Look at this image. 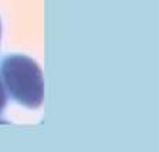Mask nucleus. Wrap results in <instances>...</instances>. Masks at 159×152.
I'll list each match as a JSON object with an SVG mask.
<instances>
[{"label": "nucleus", "mask_w": 159, "mask_h": 152, "mask_svg": "<svg viewBox=\"0 0 159 152\" xmlns=\"http://www.w3.org/2000/svg\"><path fill=\"white\" fill-rule=\"evenodd\" d=\"M0 74L4 88L16 103L31 109L43 104V71L33 58L23 54H10L2 60Z\"/></svg>", "instance_id": "nucleus-1"}, {"label": "nucleus", "mask_w": 159, "mask_h": 152, "mask_svg": "<svg viewBox=\"0 0 159 152\" xmlns=\"http://www.w3.org/2000/svg\"><path fill=\"white\" fill-rule=\"evenodd\" d=\"M7 104V95H6V88H4V84L2 81V77H0V114L3 113L4 107Z\"/></svg>", "instance_id": "nucleus-2"}, {"label": "nucleus", "mask_w": 159, "mask_h": 152, "mask_svg": "<svg viewBox=\"0 0 159 152\" xmlns=\"http://www.w3.org/2000/svg\"><path fill=\"white\" fill-rule=\"evenodd\" d=\"M0 39H2V23H0Z\"/></svg>", "instance_id": "nucleus-3"}]
</instances>
